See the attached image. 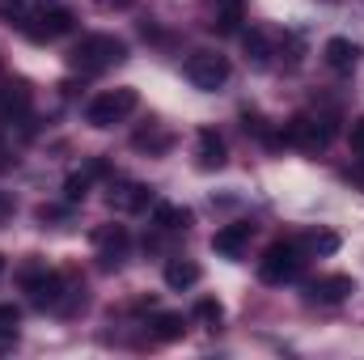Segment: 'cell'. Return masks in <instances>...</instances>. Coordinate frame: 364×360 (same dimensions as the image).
I'll list each match as a JSON object with an SVG mask.
<instances>
[{
    "instance_id": "obj_7",
    "label": "cell",
    "mask_w": 364,
    "mask_h": 360,
    "mask_svg": "<svg viewBox=\"0 0 364 360\" xmlns=\"http://www.w3.org/2000/svg\"><path fill=\"white\" fill-rule=\"evenodd\" d=\"M93 246H97V268L114 271V268H123L132 238H127V229H123V225H102V229L93 233Z\"/></svg>"
},
{
    "instance_id": "obj_16",
    "label": "cell",
    "mask_w": 364,
    "mask_h": 360,
    "mask_svg": "<svg viewBox=\"0 0 364 360\" xmlns=\"http://www.w3.org/2000/svg\"><path fill=\"white\" fill-rule=\"evenodd\" d=\"M199 263H191V259H170L166 263V284L174 288V292H186V288H195L199 284Z\"/></svg>"
},
{
    "instance_id": "obj_3",
    "label": "cell",
    "mask_w": 364,
    "mask_h": 360,
    "mask_svg": "<svg viewBox=\"0 0 364 360\" xmlns=\"http://www.w3.org/2000/svg\"><path fill=\"white\" fill-rule=\"evenodd\" d=\"M136 106H140V93L132 90V85H119V90L97 93L90 106H85V119H90V127H114V123H123Z\"/></svg>"
},
{
    "instance_id": "obj_10",
    "label": "cell",
    "mask_w": 364,
    "mask_h": 360,
    "mask_svg": "<svg viewBox=\"0 0 364 360\" xmlns=\"http://www.w3.org/2000/svg\"><path fill=\"white\" fill-rule=\"evenodd\" d=\"M250 238H255V225H250V221H233V225L216 229L212 250H216L220 259H242V255H246V246H250Z\"/></svg>"
},
{
    "instance_id": "obj_18",
    "label": "cell",
    "mask_w": 364,
    "mask_h": 360,
    "mask_svg": "<svg viewBox=\"0 0 364 360\" xmlns=\"http://www.w3.org/2000/svg\"><path fill=\"white\" fill-rule=\"evenodd\" d=\"M132 144L140 149V153H149V157H157V153H170V144H174V136L166 132V127H144V132H136L132 136Z\"/></svg>"
},
{
    "instance_id": "obj_26",
    "label": "cell",
    "mask_w": 364,
    "mask_h": 360,
    "mask_svg": "<svg viewBox=\"0 0 364 360\" xmlns=\"http://www.w3.org/2000/svg\"><path fill=\"white\" fill-rule=\"evenodd\" d=\"M9 216H13V199L0 191V221H9Z\"/></svg>"
},
{
    "instance_id": "obj_15",
    "label": "cell",
    "mask_w": 364,
    "mask_h": 360,
    "mask_svg": "<svg viewBox=\"0 0 364 360\" xmlns=\"http://www.w3.org/2000/svg\"><path fill=\"white\" fill-rule=\"evenodd\" d=\"M322 55H326V64H331L335 73H352V68L360 64V47H356L352 38H331V43L322 47Z\"/></svg>"
},
{
    "instance_id": "obj_9",
    "label": "cell",
    "mask_w": 364,
    "mask_h": 360,
    "mask_svg": "<svg viewBox=\"0 0 364 360\" xmlns=\"http://www.w3.org/2000/svg\"><path fill=\"white\" fill-rule=\"evenodd\" d=\"M26 21H38V26H30V30H26V34H30V38H38V43H43V38H60V34H68V30H73V13H68V9H60V4H51V9L43 4V9H34ZM26 21H21V26H26Z\"/></svg>"
},
{
    "instance_id": "obj_28",
    "label": "cell",
    "mask_w": 364,
    "mask_h": 360,
    "mask_svg": "<svg viewBox=\"0 0 364 360\" xmlns=\"http://www.w3.org/2000/svg\"><path fill=\"white\" fill-rule=\"evenodd\" d=\"M0 275H4V255H0Z\"/></svg>"
},
{
    "instance_id": "obj_11",
    "label": "cell",
    "mask_w": 364,
    "mask_h": 360,
    "mask_svg": "<svg viewBox=\"0 0 364 360\" xmlns=\"http://www.w3.org/2000/svg\"><path fill=\"white\" fill-rule=\"evenodd\" d=\"M309 301H322V305H339V301H348L352 292H356V280L352 275H318V280H309Z\"/></svg>"
},
{
    "instance_id": "obj_5",
    "label": "cell",
    "mask_w": 364,
    "mask_h": 360,
    "mask_svg": "<svg viewBox=\"0 0 364 360\" xmlns=\"http://www.w3.org/2000/svg\"><path fill=\"white\" fill-rule=\"evenodd\" d=\"M279 136H284V144H296L301 153H322L331 144V136H335V123L318 119V115H296Z\"/></svg>"
},
{
    "instance_id": "obj_21",
    "label": "cell",
    "mask_w": 364,
    "mask_h": 360,
    "mask_svg": "<svg viewBox=\"0 0 364 360\" xmlns=\"http://www.w3.org/2000/svg\"><path fill=\"white\" fill-rule=\"evenodd\" d=\"M90 179H93V170L68 174V182H64V199H68V203H81V199L90 195Z\"/></svg>"
},
{
    "instance_id": "obj_19",
    "label": "cell",
    "mask_w": 364,
    "mask_h": 360,
    "mask_svg": "<svg viewBox=\"0 0 364 360\" xmlns=\"http://www.w3.org/2000/svg\"><path fill=\"white\" fill-rule=\"evenodd\" d=\"M182 331H186L182 314H157V318L149 322V335H153L157 344H174V339H182Z\"/></svg>"
},
{
    "instance_id": "obj_8",
    "label": "cell",
    "mask_w": 364,
    "mask_h": 360,
    "mask_svg": "<svg viewBox=\"0 0 364 360\" xmlns=\"http://www.w3.org/2000/svg\"><path fill=\"white\" fill-rule=\"evenodd\" d=\"M30 106H34V93H30V85L17 77H4L0 81V119L4 123H21L26 115H30Z\"/></svg>"
},
{
    "instance_id": "obj_24",
    "label": "cell",
    "mask_w": 364,
    "mask_h": 360,
    "mask_svg": "<svg viewBox=\"0 0 364 360\" xmlns=\"http://www.w3.org/2000/svg\"><path fill=\"white\" fill-rule=\"evenodd\" d=\"M348 144H352V153H364V115L360 119H352V127H348Z\"/></svg>"
},
{
    "instance_id": "obj_6",
    "label": "cell",
    "mask_w": 364,
    "mask_h": 360,
    "mask_svg": "<svg viewBox=\"0 0 364 360\" xmlns=\"http://www.w3.org/2000/svg\"><path fill=\"white\" fill-rule=\"evenodd\" d=\"M182 73H186V81L195 90H220L229 81V55H220V51H191Z\"/></svg>"
},
{
    "instance_id": "obj_12",
    "label": "cell",
    "mask_w": 364,
    "mask_h": 360,
    "mask_svg": "<svg viewBox=\"0 0 364 360\" xmlns=\"http://www.w3.org/2000/svg\"><path fill=\"white\" fill-rule=\"evenodd\" d=\"M149 203H153V191L144 182H119V186H110V208L114 212H144Z\"/></svg>"
},
{
    "instance_id": "obj_22",
    "label": "cell",
    "mask_w": 364,
    "mask_h": 360,
    "mask_svg": "<svg viewBox=\"0 0 364 360\" xmlns=\"http://www.w3.org/2000/svg\"><path fill=\"white\" fill-rule=\"evenodd\" d=\"M246 55H250L255 64H267V60H272V47H267V38H263L259 30L246 34Z\"/></svg>"
},
{
    "instance_id": "obj_17",
    "label": "cell",
    "mask_w": 364,
    "mask_h": 360,
    "mask_svg": "<svg viewBox=\"0 0 364 360\" xmlns=\"http://www.w3.org/2000/svg\"><path fill=\"white\" fill-rule=\"evenodd\" d=\"M153 225L166 229V233H186L191 229V212L178 208V203H157L153 208Z\"/></svg>"
},
{
    "instance_id": "obj_27",
    "label": "cell",
    "mask_w": 364,
    "mask_h": 360,
    "mask_svg": "<svg viewBox=\"0 0 364 360\" xmlns=\"http://www.w3.org/2000/svg\"><path fill=\"white\" fill-rule=\"evenodd\" d=\"M102 4H106V9H110V4H127V0H102Z\"/></svg>"
},
{
    "instance_id": "obj_2",
    "label": "cell",
    "mask_w": 364,
    "mask_h": 360,
    "mask_svg": "<svg viewBox=\"0 0 364 360\" xmlns=\"http://www.w3.org/2000/svg\"><path fill=\"white\" fill-rule=\"evenodd\" d=\"M17 280H21V288L30 292V301H34L38 309H47V305L55 309V305L64 301V292H68L64 275H60V271H51L47 263H38V259H34V263H26V268L17 271Z\"/></svg>"
},
{
    "instance_id": "obj_14",
    "label": "cell",
    "mask_w": 364,
    "mask_h": 360,
    "mask_svg": "<svg viewBox=\"0 0 364 360\" xmlns=\"http://www.w3.org/2000/svg\"><path fill=\"white\" fill-rule=\"evenodd\" d=\"M195 157H199V170H220V166L229 162L225 140H220L212 127H203V132H199V140H195Z\"/></svg>"
},
{
    "instance_id": "obj_4",
    "label": "cell",
    "mask_w": 364,
    "mask_h": 360,
    "mask_svg": "<svg viewBox=\"0 0 364 360\" xmlns=\"http://www.w3.org/2000/svg\"><path fill=\"white\" fill-rule=\"evenodd\" d=\"M305 268V255H301V246L296 242H275L267 246V255L259 259V280L263 284H288V280H296Z\"/></svg>"
},
{
    "instance_id": "obj_25",
    "label": "cell",
    "mask_w": 364,
    "mask_h": 360,
    "mask_svg": "<svg viewBox=\"0 0 364 360\" xmlns=\"http://www.w3.org/2000/svg\"><path fill=\"white\" fill-rule=\"evenodd\" d=\"M17 318H21V309L4 301V305H0V331H13V327H17Z\"/></svg>"
},
{
    "instance_id": "obj_13",
    "label": "cell",
    "mask_w": 364,
    "mask_h": 360,
    "mask_svg": "<svg viewBox=\"0 0 364 360\" xmlns=\"http://www.w3.org/2000/svg\"><path fill=\"white\" fill-rule=\"evenodd\" d=\"M212 4V30L216 34H237L242 30V21H246V4L242 0H208Z\"/></svg>"
},
{
    "instance_id": "obj_1",
    "label": "cell",
    "mask_w": 364,
    "mask_h": 360,
    "mask_svg": "<svg viewBox=\"0 0 364 360\" xmlns=\"http://www.w3.org/2000/svg\"><path fill=\"white\" fill-rule=\"evenodd\" d=\"M123 60H127V43L114 38V34H85L68 51V64L77 73H85V77H97V73H106V68H114Z\"/></svg>"
},
{
    "instance_id": "obj_20",
    "label": "cell",
    "mask_w": 364,
    "mask_h": 360,
    "mask_svg": "<svg viewBox=\"0 0 364 360\" xmlns=\"http://www.w3.org/2000/svg\"><path fill=\"white\" fill-rule=\"evenodd\" d=\"M195 318H199L203 327H220V318H225V305H220L216 297H199V301H195Z\"/></svg>"
},
{
    "instance_id": "obj_23",
    "label": "cell",
    "mask_w": 364,
    "mask_h": 360,
    "mask_svg": "<svg viewBox=\"0 0 364 360\" xmlns=\"http://www.w3.org/2000/svg\"><path fill=\"white\" fill-rule=\"evenodd\" d=\"M305 246H309L314 255H335V250H339V238H335V233H309Z\"/></svg>"
}]
</instances>
